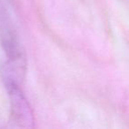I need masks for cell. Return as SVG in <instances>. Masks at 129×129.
Segmentation results:
<instances>
[{"label":"cell","instance_id":"cell-1","mask_svg":"<svg viewBox=\"0 0 129 129\" xmlns=\"http://www.w3.org/2000/svg\"><path fill=\"white\" fill-rule=\"evenodd\" d=\"M0 45L7 58L6 70L20 77L26 67L25 52L11 13L3 1H0Z\"/></svg>","mask_w":129,"mask_h":129},{"label":"cell","instance_id":"cell-2","mask_svg":"<svg viewBox=\"0 0 129 129\" xmlns=\"http://www.w3.org/2000/svg\"><path fill=\"white\" fill-rule=\"evenodd\" d=\"M3 80L10 100L12 122L19 127H32L34 125L33 111L17 81V77L5 70Z\"/></svg>","mask_w":129,"mask_h":129}]
</instances>
